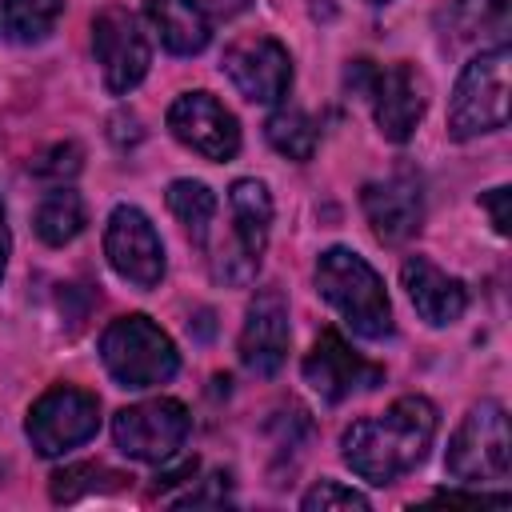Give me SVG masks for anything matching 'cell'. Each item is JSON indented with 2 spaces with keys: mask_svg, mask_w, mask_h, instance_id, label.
Instances as JSON below:
<instances>
[{
  "mask_svg": "<svg viewBox=\"0 0 512 512\" xmlns=\"http://www.w3.org/2000/svg\"><path fill=\"white\" fill-rule=\"evenodd\" d=\"M436 440V408L428 396H400L388 404L384 416H364L352 420L340 436V456L344 464L384 488L392 480H400L404 472H412L428 448Z\"/></svg>",
  "mask_w": 512,
  "mask_h": 512,
  "instance_id": "1",
  "label": "cell"
},
{
  "mask_svg": "<svg viewBox=\"0 0 512 512\" xmlns=\"http://www.w3.org/2000/svg\"><path fill=\"white\" fill-rule=\"evenodd\" d=\"M316 292L340 312V320L364 336V340H384L392 336V304L384 292V280L376 268L352 252V248H328L316 260Z\"/></svg>",
  "mask_w": 512,
  "mask_h": 512,
  "instance_id": "2",
  "label": "cell"
},
{
  "mask_svg": "<svg viewBox=\"0 0 512 512\" xmlns=\"http://www.w3.org/2000/svg\"><path fill=\"white\" fill-rule=\"evenodd\" d=\"M100 360H104L108 376L120 388H132V392L168 384L180 368V356H176V344L168 340V332L160 324H152L148 316H140V312L120 316L104 328Z\"/></svg>",
  "mask_w": 512,
  "mask_h": 512,
  "instance_id": "3",
  "label": "cell"
},
{
  "mask_svg": "<svg viewBox=\"0 0 512 512\" xmlns=\"http://www.w3.org/2000/svg\"><path fill=\"white\" fill-rule=\"evenodd\" d=\"M504 124H508V48L496 44L464 64L448 104V136L472 140Z\"/></svg>",
  "mask_w": 512,
  "mask_h": 512,
  "instance_id": "4",
  "label": "cell"
},
{
  "mask_svg": "<svg viewBox=\"0 0 512 512\" xmlns=\"http://www.w3.org/2000/svg\"><path fill=\"white\" fill-rule=\"evenodd\" d=\"M508 416L500 400H480L468 408V416L460 420V428L448 440V456L444 468L452 480L460 484H488V480H504L508 476Z\"/></svg>",
  "mask_w": 512,
  "mask_h": 512,
  "instance_id": "5",
  "label": "cell"
},
{
  "mask_svg": "<svg viewBox=\"0 0 512 512\" xmlns=\"http://www.w3.org/2000/svg\"><path fill=\"white\" fill-rule=\"evenodd\" d=\"M100 428V400L84 388L56 384L48 388L24 420V432L40 456H64L80 444H88Z\"/></svg>",
  "mask_w": 512,
  "mask_h": 512,
  "instance_id": "6",
  "label": "cell"
},
{
  "mask_svg": "<svg viewBox=\"0 0 512 512\" xmlns=\"http://www.w3.org/2000/svg\"><path fill=\"white\" fill-rule=\"evenodd\" d=\"M192 416L180 400L172 396H156L144 404H128L112 416V440L128 460H144V464H164L180 452V444L188 440Z\"/></svg>",
  "mask_w": 512,
  "mask_h": 512,
  "instance_id": "7",
  "label": "cell"
},
{
  "mask_svg": "<svg viewBox=\"0 0 512 512\" xmlns=\"http://www.w3.org/2000/svg\"><path fill=\"white\" fill-rule=\"evenodd\" d=\"M92 52H96L104 88L112 96L132 92L148 76V64H152V48H148V36L140 32V20L120 4H108V8L96 12Z\"/></svg>",
  "mask_w": 512,
  "mask_h": 512,
  "instance_id": "8",
  "label": "cell"
},
{
  "mask_svg": "<svg viewBox=\"0 0 512 512\" xmlns=\"http://www.w3.org/2000/svg\"><path fill=\"white\" fill-rule=\"evenodd\" d=\"M104 256H108L112 272L140 292H148L164 280V244H160L152 220L132 204L112 208V216L104 224Z\"/></svg>",
  "mask_w": 512,
  "mask_h": 512,
  "instance_id": "9",
  "label": "cell"
},
{
  "mask_svg": "<svg viewBox=\"0 0 512 512\" xmlns=\"http://www.w3.org/2000/svg\"><path fill=\"white\" fill-rule=\"evenodd\" d=\"M228 204H232V252L216 256V276L228 284H244L268 244V228H272V196L260 180H236L228 188Z\"/></svg>",
  "mask_w": 512,
  "mask_h": 512,
  "instance_id": "10",
  "label": "cell"
},
{
  "mask_svg": "<svg viewBox=\"0 0 512 512\" xmlns=\"http://www.w3.org/2000/svg\"><path fill=\"white\" fill-rule=\"evenodd\" d=\"M224 76L252 104H280L292 88V56L272 36H240L224 48Z\"/></svg>",
  "mask_w": 512,
  "mask_h": 512,
  "instance_id": "11",
  "label": "cell"
},
{
  "mask_svg": "<svg viewBox=\"0 0 512 512\" xmlns=\"http://www.w3.org/2000/svg\"><path fill=\"white\" fill-rule=\"evenodd\" d=\"M368 100H372V120L384 140L404 144L416 124L428 112V80L416 64H392V68H368Z\"/></svg>",
  "mask_w": 512,
  "mask_h": 512,
  "instance_id": "12",
  "label": "cell"
},
{
  "mask_svg": "<svg viewBox=\"0 0 512 512\" xmlns=\"http://www.w3.org/2000/svg\"><path fill=\"white\" fill-rule=\"evenodd\" d=\"M168 128L204 160H232L240 152V124L212 92H180L168 108Z\"/></svg>",
  "mask_w": 512,
  "mask_h": 512,
  "instance_id": "13",
  "label": "cell"
},
{
  "mask_svg": "<svg viewBox=\"0 0 512 512\" xmlns=\"http://www.w3.org/2000/svg\"><path fill=\"white\" fill-rule=\"evenodd\" d=\"M304 380L312 384V392L328 404L348 400L352 392H372L384 384V368L356 356L336 332H320L316 348L304 356Z\"/></svg>",
  "mask_w": 512,
  "mask_h": 512,
  "instance_id": "14",
  "label": "cell"
},
{
  "mask_svg": "<svg viewBox=\"0 0 512 512\" xmlns=\"http://www.w3.org/2000/svg\"><path fill=\"white\" fill-rule=\"evenodd\" d=\"M360 208L372 224V236L380 244H404L420 232L424 224V192L412 172H396L388 180L364 184Z\"/></svg>",
  "mask_w": 512,
  "mask_h": 512,
  "instance_id": "15",
  "label": "cell"
},
{
  "mask_svg": "<svg viewBox=\"0 0 512 512\" xmlns=\"http://www.w3.org/2000/svg\"><path fill=\"white\" fill-rule=\"evenodd\" d=\"M288 304L276 288H260L244 312V328H240V364L252 376H272L284 356H288Z\"/></svg>",
  "mask_w": 512,
  "mask_h": 512,
  "instance_id": "16",
  "label": "cell"
},
{
  "mask_svg": "<svg viewBox=\"0 0 512 512\" xmlns=\"http://www.w3.org/2000/svg\"><path fill=\"white\" fill-rule=\"evenodd\" d=\"M400 284L412 300V308L420 312L424 324L432 328H448L464 316L468 308V292L456 276H448L444 268H436L428 256H408L400 268Z\"/></svg>",
  "mask_w": 512,
  "mask_h": 512,
  "instance_id": "17",
  "label": "cell"
},
{
  "mask_svg": "<svg viewBox=\"0 0 512 512\" xmlns=\"http://www.w3.org/2000/svg\"><path fill=\"white\" fill-rule=\"evenodd\" d=\"M144 12L160 36V44L172 56H196L204 52L212 24L200 0H144Z\"/></svg>",
  "mask_w": 512,
  "mask_h": 512,
  "instance_id": "18",
  "label": "cell"
},
{
  "mask_svg": "<svg viewBox=\"0 0 512 512\" xmlns=\"http://www.w3.org/2000/svg\"><path fill=\"white\" fill-rule=\"evenodd\" d=\"M84 224H88V212H84L80 192H72V188H52L36 208V236L48 248L72 244L84 232Z\"/></svg>",
  "mask_w": 512,
  "mask_h": 512,
  "instance_id": "19",
  "label": "cell"
},
{
  "mask_svg": "<svg viewBox=\"0 0 512 512\" xmlns=\"http://www.w3.org/2000/svg\"><path fill=\"white\" fill-rule=\"evenodd\" d=\"M264 136H268V144L280 152V156H288V160H312V152H316V124H312V116L304 112V108H292V104H284V108H276L268 120H264Z\"/></svg>",
  "mask_w": 512,
  "mask_h": 512,
  "instance_id": "20",
  "label": "cell"
},
{
  "mask_svg": "<svg viewBox=\"0 0 512 512\" xmlns=\"http://www.w3.org/2000/svg\"><path fill=\"white\" fill-rule=\"evenodd\" d=\"M64 16V0H4V32L12 44H40Z\"/></svg>",
  "mask_w": 512,
  "mask_h": 512,
  "instance_id": "21",
  "label": "cell"
},
{
  "mask_svg": "<svg viewBox=\"0 0 512 512\" xmlns=\"http://www.w3.org/2000/svg\"><path fill=\"white\" fill-rule=\"evenodd\" d=\"M168 212L184 224V232L192 240H204L208 236V224L216 216V192L200 180H172L168 184Z\"/></svg>",
  "mask_w": 512,
  "mask_h": 512,
  "instance_id": "22",
  "label": "cell"
},
{
  "mask_svg": "<svg viewBox=\"0 0 512 512\" xmlns=\"http://www.w3.org/2000/svg\"><path fill=\"white\" fill-rule=\"evenodd\" d=\"M124 472H116V468H108V464H68V468H60L56 476H52V500L56 504H72V500H80V496H92V492H116V488H124Z\"/></svg>",
  "mask_w": 512,
  "mask_h": 512,
  "instance_id": "23",
  "label": "cell"
},
{
  "mask_svg": "<svg viewBox=\"0 0 512 512\" xmlns=\"http://www.w3.org/2000/svg\"><path fill=\"white\" fill-rule=\"evenodd\" d=\"M508 20V0H456V24L464 36L496 32Z\"/></svg>",
  "mask_w": 512,
  "mask_h": 512,
  "instance_id": "24",
  "label": "cell"
},
{
  "mask_svg": "<svg viewBox=\"0 0 512 512\" xmlns=\"http://www.w3.org/2000/svg\"><path fill=\"white\" fill-rule=\"evenodd\" d=\"M80 164H84V148L72 144V140H64V144H52L48 152H40V156L32 160V176L60 184V180H72V176L80 172Z\"/></svg>",
  "mask_w": 512,
  "mask_h": 512,
  "instance_id": "25",
  "label": "cell"
},
{
  "mask_svg": "<svg viewBox=\"0 0 512 512\" xmlns=\"http://www.w3.org/2000/svg\"><path fill=\"white\" fill-rule=\"evenodd\" d=\"M300 508L304 512H332V508H356V512H364L368 508V496H360L356 488H344L340 480H320L316 488L304 492Z\"/></svg>",
  "mask_w": 512,
  "mask_h": 512,
  "instance_id": "26",
  "label": "cell"
},
{
  "mask_svg": "<svg viewBox=\"0 0 512 512\" xmlns=\"http://www.w3.org/2000/svg\"><path fill=\"white\" fill-rule=\"evenodd\" d=\"M512 192L508 188H492V192H484L480 196V208L492 216V228H496V236H508V228H512Z\"/></svg>",
  "mask_w": 512,
  "mask_h": 512,
  "instance_id": "27",
  "label": "cell"
},
{
  "mask_svg": "<svg viewBox=\"0 0 512 512\" xmlns=\"http://www.w3.org/2000/svg\"><path fill=\"white\" fill-rule=\"evenodd\" d=\"M224 500H228V476L216 472V476H208V488H204V492H188V496H180L176 504H180V508H200V504H224Z\"/></svg>",
  "mask_w": 512,
  "mask_h": 512,
  "instance_id": "28",
  "label": "cell"
},
{
  "mask_svg": "<svg viewBox=\"0 0 512 512\" xmlns=\"http://www.w3.org/2000/svg\"><path fill=\"white\" fill-rule=\"evenodd\" d=\"M8 256H12V228H8V212H4V204H0V280H4Z\"/></svg>",
  "mask_w": 512,
  "mask_h": 512,
  "instance_id": "29",
  "label": "cell"
},
{
  "mask_svg": "<svg viewBox=\"0 0 512 512\" xmlns=\"http://www.w3.org/2000/svg\"><path fill=\"white\" fill-rule=\"evenodd\" d=\"M376 4H384V0H376Z\"/></svg>",
  "mask_w": 512,
  "mask_h": 512,
  "instance_id": "30",
  "label": "cell"
}]
</instances>
